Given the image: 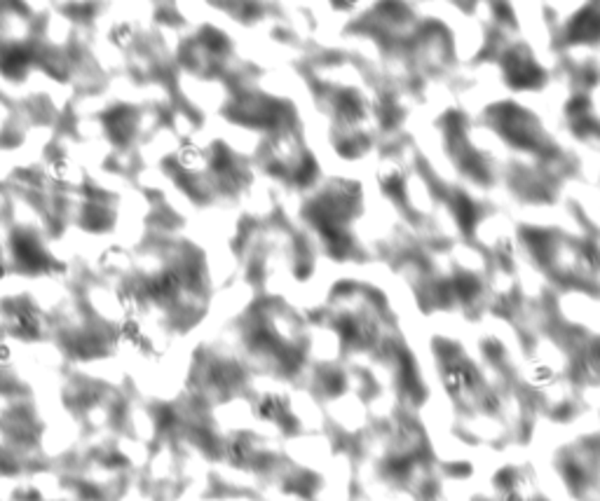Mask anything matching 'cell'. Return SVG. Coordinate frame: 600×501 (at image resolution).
<instances>
[{"mask_svg": "<svg viewBox=\"0 0 600 501\" xmlns=\"http://www.w3.org/2000/svg\"><path fill=\"white\" fill-rule=\"evenodd\" d=\"M443 385H446V389L450 394H460L462 387H465V370L462 368H448L446 373H443Z\"/></svg>", "mask_w": 600, "mask_h": 501, "instance_id": "cell-1", "label": "cell"}, {"mask_svg": "<svg viewBox=\"0 0 600 501\" xmlns=\"http://www.w3.org/2000/svg\"><path fill=\"white\" fill-rule=\"evenodd\" d=\"M553 377H556V373H553V368H549V366H537L530 373V380L534 382V385H549Z\"/></svg>", "mask_w": 600, "mask_h": 501, "instance_id": "cell-2", "label": "cell"}]
</instances>
